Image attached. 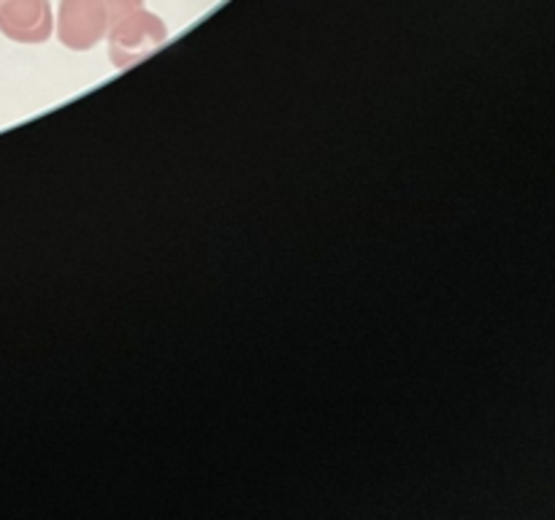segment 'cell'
I'll list each match as a JSON object with an SVG mask.
<instances>
[{"label":"cell","instance_id":"obj_3","mask_svg":"<svg viewBox=\"0 0 555 520\" xmlns=\"http://www.w3.org/2000/svg\"><path fill=\"white\" fill-rule=\"evenodd\" d=\"M49 0H0V32L16 43H43L52 36Z\"/></svg>","mask_w":555,"mask_h":520},{"label":"cell","instance_id":"obj_4","mask_svg":"<svg viewBox=\"0 0 555 520\" xmlns=\"http://www.w3.org/2000/svg\"><path fill=\"white\" fill-rule=\"evenodd\" d=\"M141 3H144V0H106V9H108V22H117V20H122L125 14H130V11H135V9H141Z\"/></svg>","mask_w":555,"mask_h":520},{"label":"cell","instance_id":"obj_2","mask_svg":"<svg viewBox=\"0 0 555 520\" xmlns=\"http://www.w3.org/2000/svg\"><path fill=\"white\" fill-rule=\"evenodd\" d=\"M106 0H60L57 32L68 49H92L108 32Z\"/></svg>","mask_w":555,"mask_h":520},{"label":"cell","instance_id":"obj_1","mask_svg":"<svg viewBox=\"0 0 555 520\" xmlns=\"http://www.w3.org/2000/svg\"><path fill=\"white\" fill-rule=\"evenodd\" d=\"M166 36L168 30L160 22V16L144 9L130 11V14H125L122 20H117L108 27L114 65L125 68V65L135 63V60L144 57L146 52L160 47V43L166 41Z\"/></svg>","mask_w":555,"mask_h":520}]
</instances>
